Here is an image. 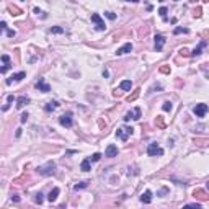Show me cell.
Returning a JSON list of instances; mask_svg holds the SVG:
<instances>
[{"instance_id":"9a60e30c","label":"cell","mask_w":209,"mask_h":209,"mask_svg":"<svg viewBox=\"0 0 209 209\" xmlns=\"http://www.w3.org/2000/svg\"><path fill=\"white\" fill-rule=\"evenodd\" d=\"M150 201H152V191H144L141 195V203H144V204H150Z\"/></svg>"},{"instance_id":"d6a6232c","label":"cell","mask_w":209,"mask_h":209,"mask_svg":"<svg viewBox=\"0 0 209 209\" xmlns=\"http://www.w3.org/2000/svg\"><path fill=\"white\" fill-rule=\"evenodd\" d=\"M180 54L181 56H185V57H188V56H191V52L186 49V47H183V49H180Z\"/></svg>"},{"instance_id":"8d00e7d4","label":"cell","mask_w":209,"mask_h":209,"mask_svg":"<svg viewBox=\"0 0 209 209\" xmlns=\"http://www.w3.org/2000/svg\"><path fill=\"white\" fill-rule=\"evenodd\" d=\"M2 62H4V64H10V57H8L7 54H4V56H2Z\"/></svg>"},{"instance_id":"f546056e","label":"cell","mask_w":209,"mask_h":209,"mask_svg":"<svg viewBox=\"0 0 209 209\" xmlns=\"http://www.w3.org/2000/svg\"><path fill=\"white\" fill-rule=\"evenodd\" d=\"M49 31H51V33H56V34H59V33H64V28H60V26H52Z\"/></svg>"},{"instance_id":"74e56055","label":"cell","mask_w":209,"mask_h":209,"mask_svg":"<svg viewBox=\"0 0 209 209\" xmlns=\"http://www.w3.org/2000/svg\"><path fill=\"white\" fill-rule=\"evenodd\" d=\"M7 34H8V38H15L17 31H15V29H7Z\"/></svg>"},{"instance_id":"d6986e66","label":"cell","mask_w":209,"mask_h":209,"mask_svg":"<svg viewBox=\"0 0 209 209\" xmlns=\"http://www.w3.org/2000/svg\"><path fill=\"white\" fill-rule=\"evenodd\" d=\"M90 162H92V159H85L83 162H82V165H80V170H83V172H90L92 170V167H90Z\"/></svg>"},{"instance_id":"5b68a950","label":"cell","mask_w":209,"mask_h":209,"mask_svg":"<svg viewBox=\"0 0 209 209\" xmlns=\"http://www.w3.org/2000/svg\"><path fill=\"white\" fill-rule=\"evenodd\" d=\"M208 105H204V103H199V105H196L195 108H193V113L196 114L198 118H204L206 113H208Z\"/></svg>"},{"instance_id":"6da1fadb","label":"cell","mask_w":209,"mask_h":209,"mask_svg":"<svg viewBox=\"0 0 209 209\" xmlns=\"http://www.w3.org/2000/svg\"><path fill=\"white\" fill-rule=\"evenodd\" d=\"M54 170H56V163L54 162H47L44 163V165L38 167V173L39 175H43V177H51V175H54Z\"/></svg>"},{"instance_id":"ba28073f","label":"cell","mask_w":209,"mask_h":209,"mask_svg":"<svg viewBox=\"0 0 209 209\" xmlns=\"http://www.w3.org/2000/svg\"><path fill=\"white\" fill-rule=\"evenodd\" d=\"M59 123L64 126V128H72V113H65L59 118Z\"/></svg>"},{"instance_id":"cb8c5ba5","label":"cell","mask_w":209,"mask_h":209,"mask_svg":"<svg viewBox=\"0 0 209 209\" xmlns=\"http://www.w3.org/2000/svg\"><path fill=\"white\" fill-rule=\"evenodd\" d=\"M13 100H15L13 95H8V98H7V105H4V111H7L8 108H10V105L13 103Z\"/></svg>"},{"instance_id":"f907efd6","label":"cell","mask_w":209,"mask_h":209,"mask_svg":"<svg viewBox=\"0 0 209 209\" xmlns=\"http://www.w3.org/2000/svg\"><path fill=\"white\" fill-rule=\"evenodd\" d=\"M175 2H177V0H175Z\"/></svg>"},{"instance_id":"9c48e42d","label":"cell","mask_w":209,"mask_h":209,"mask_svg":"<svg viewBox=\"0 0 209 209\" xmlns=\"http://www.w3.org/2000/svg\"><path fill=\"white\" fill-rule=\"evenodd\" d=\"M25 77H26V72H18V74H13L10 78H7L5 83H7V85H11L13 82H20V80H23Z\"/></svg>"},{"instance_id":"f35d334b","label":"cell","mask_w":209,"mask_h":209,"mask_svg":"<svg viewBox=\"0 0 209 209\" xmlns=\"http://www.w3.org/2000/svg\"><path fill=\"white\" fill-rule=\"evenodd\" d=\"M8 69H10V64H4V67L0 69V72H2V74H5V72H7Z\"/></svg>"},{"instance_id":"c3c4849f","label":"cell","mask_w":209,"mask_h":209,"mask_svg":"<svg viewBox=\"0 0 209 209\" xmlns=\"http://www.w3.org/2000/svg\"><path fill=\"white\" fill-rule=\"evenodd\" d=\"M191 2H193V4H196V2H198V0H191Z\"/></svg>"},{"instance_id":"7c38bea8","label":"cell","mask_w":209,"mask_h":209,"mask_svg":"<svg viewBox=\"0 0 209 209\" xmlns=\"http://www.w3.org/2000/svg\"><path fill=\"white\" fill-rule=\"evenodd\" d=\"M116 155H118V147L113 145V144H110L106 147V150H105V157H110L111 159V157H116Z\"/></svg>"},{"instance_id":"4dcf8cb0","label":"cell","mask_w":209,"mask_h":209,"mask_svg":"<svg viewBox=\"0 0 209 209\" xmlns=\"http://www.w3.org/2000/svg\"><path fill=\"white\" fill-rule=\"evenodd\" d=\"M159 70L162 72V74H170V65H162Z\"/></svg>"},{"instance_id":"7402d4cb","label":"cell","mask_w":209,"mask_h":209,"mask_svg":"<svg viewBox=\"0 0 209 209\" xmlns=\"http://www.w3.org/2000/svg\"><path fill=\"white\" fill-rule=\"evenodd\" d=\"M139 95H141V88H136V90H134V93H132V95H129L126 100H128V101L131 103V101H134V100H137V98H139Z\"/></svg>"},{"instance_id":"681fc988","label":"cell","mask_w":209,"mask_h":209,"mask_svg":"<svg viewBox=\"0 0 209 209\" xmlns=\"http://www.w3.org/2000/svg\"><path fill=\"white\" fill-rule=\"evenodd\" d=\"M203 2H206V4H209V0H203Z\"/></svg>"},{"instance_id":"e0dca14e","label":"cell","mask_w":209,"mask_h":209,"mask_svg":"<svg viewBox=\"0 0 209 209\" xmlns=\"http://www.w3.org/2000/svg\"><path fill=\"white\" fill-rule=\"evenodd\" d=\"M119 88L124 90V92H129V90L132 88V82H131V80H123V82L119 83Z\"/></svg>"},{"instance_id":"44dd1931","label":"cell","mask_w":209,"mask_h":209,"mask_svg":"<svg viewBox=\"0 0 209 209\" xmlns=\"http://www.w3.org/2000/svg\"><path fill=\"white\" fill-rule=\"evenodd\" d=\"M57 106H59V103H57V101H49V103H46L44 110H46V111H54Z\"/></svg>"},{"instance_id":"60d3db41","label":"cell","mask_w":209,"mask_h":209,"mask_svg":"<svg viewBox=\"0 0 209 209\" xmlns=\"http://www.w3.org/2000/svg\"><path fill=\"white\" fill-rule=\"evenodd\" d=\"M203 38H204V39H209V29H206V31H203Z\"/></svg>"},{"instance_id":"ee69618b","label":"cell","mask_w":209,"mask_h":209,"mask_svg":"<svg viewBox=\"0 0 209 209\" xmlns=\"http://www.w3.org/2000/svg\"><path fill=\"white\" fill-rule=\"evenodd\" d=\"M11 199H13L15 203H18V201H20V198H18V196H11Z\"/></svg>"},{"instance_id":"7bdbcfd3","label":"cell","mask_w":209,"mask_h":209,"mask_svg":"<svg viewBox=\"0 0 209 209\" xmlns=\"http://www.w3.org/2000/svg\"><path fill=\"white\" fill-rule=\"evenodd\" d=\"M0 28H2V29H7V23L2 22V23H0Z\"/></svg>"},{"instance_id":"5bb4252c","label":"cell","mask_w":209,"mask_h":209,"mask_svg":"<svg viewBox=\"0 0 209 209\" xmlns=\"http://www.w3.org/2000/svg\"><path fill=\"white\" fill-rule=\"evenodd\" d=\"M29 103V98L26 95H22V96H18V100H17V108L18 110H22L25 105H28Z\"/></svg>"},{"instance_id":"836d02e7","label":"cell","mask_w":209,"mask_h":209,"mask_svg":"<svg viewBox=\"0 0 209 209\" xmlns=\"http://www.w3.org/2000/svg\"><path fill=\"white\" fill-rule=\"evenodd\" d=\"M34 201L38 203V204H41V203H43V195H41V193H38V195H36V198H34Z\"/></svg>"},{"instance_id":"83f0119b","label":"cell","mask_w":209,"mask_h":209,"mask_svg":"<svg viewBox=\"0 0 209 209\" xmlns=\"http://www.w3.org/2000/svg\"><path fill=\"white\" fill-rule=\"evenodd\" d=\"M172 108H173V105H172L170 101H165V103L162 105V110H163V111H172Z\"/></svg>"},{"instance_id":"ac0fdd59","label":"cell","mask_w":209,"mask_h":209,"mask_svg":"<svg viewBox=\"0 0 209 209\" xmlns=\"http://www.w3.org/2000/svg\"><path fill=\"white\" fill-rule=\"evenodd\" d=\"M8 11H10V15H13V17H18V15H22V13H23L22 8L15 7V5H8Z\"/></svg>"},{"instance_id":"52a82bcc","label":"cell","mask_w":209,"mask_h":209,"mask_svg":"<svg viewBox=\"0 0 209 209\" xmlns=\"http://www.w3.org/2000/svg\"><path fill=\"white\" fill-rule=\"evenodd\" d=\"M36 90H39V92H43V93H47V92H51V87H49V83H46V80L44 78H39L38 82H36Z\"/></svg>"},{"instance_id":"d590c367","label":"cell","mask_w":209,"mask_h":209,"mask_svg":"<svg viewBox=\"0 0 209 209\" xmlns=\"http://www.w3.org/2000/svg\"><path fill=\"white\" fill-rule=\"evenodd\" d=\"M26 119H28V113H23V114H22V118H20V123L25 124V123H26Z\"/></svg>"},{"instance_id":"4fadbf2b","label":"cell","mask_w":209,"mask_h":209,"mask_svg":"<svg viewBox=\"0 0 209 209\" xmlns=\"http://www.w3.org/2000/svg\"><path fill=\"white\" fill-rule=\"evenodd\" d=\"M163 44H165V38L162 34H155V51L157 52L163 49Z\"/></svg>"},{"instance_id":"7a4b0ae2","label":"cell","mask_w":209,"mask_h":209,"mask_svg":"<svg viewBox=\"0 0 209 209\" xmlns=\"http://www.w3.org/2000/svg\"><path fill=\"white\" fill-rule=\"evenodd\" d=\"M132 132H134V129H132V128H126V126H123V128L116 129V137L121 139L123 142H126L129 136H132Z\"/></svg>"},{"instance_id":"8992f818","label":"cell","mask_w":209,"mask_h":209,"mask_svg":"<svg viewBox=\"0 0 209 209\" xmlns=\"http://www.w3.org/2000/svg\"><path fill=\"white\" fill-rule=\"evenodd\" d=\"M123 119L126 121V123H128V121H131V119H141V108H134L132 111L126 113Z\"/></svg>"},{"instance_id":"4316f807","label":"cell","mask_w":209,"mask_h":209,"mask_svg":"<svg viewBox=\"0 0 209 209\" xmlns=\"http://www.w3.org/2000/svg\"><path fill=\"white\" fill-rule=\"evenodd\" d=\"M181 33H185V34H186V33H188V28H181V26H178V28L173 29V34H181Z\"/></svg>"},{"instance_id":"603a6c76","label":"cell","mask_w":209,"mask_h":209,"mask_svg":"<svg viewBox=\"0 0 209 209\" xmlns=\"http://www.w3.org/2000/svg\"><path fill=\"white\" fill-rule=\"evenodd\" d=\"M155 126H157V128H160V129L165 128V119H163V116H157L155 118Z\"/></svg>"},{"instance_id":"7dc6e473","label":"cell","mask_w":209,"mask_h":209,"mask_svg":"<svg viewBox=\"0 0 209 209\" xmlns=\"http://www.w3.org/2000/svg\"><path fill=\"white\" fill-rule=\"evenodd\" d=\"M206 77H208V78H209V72H206Z\"/></svg>"},{"instance_id":"ffe728a7","label":"cell","mask_w":209,"mask_h":209,"mask_svg":"<svg viewBox=\"0 0 209 209\" xmlns=\"http://www.w3.org/2000/svg\"><path fill=\"white\" fill-rule=\"evenodd\" d=\"M57 196H59V188H54V190H51L49 196H47V199H49L51 203H54L57 199Z\"/></svg>"},{"instance_id":"bcb514c9","label":"cell","mask_w":209,"mask_h":209,"mask_svg":"<svg viewBox=\"0 0 209 209\" xmlns=\"http://www.w3.org/2000/svg\"><path fill=\"white\" fill-rule=\"evenodd\" d=\"M206 190H208V191H209V181H208V183H206Z\"/></svg>"},{"instance_id":"3957f363","label":"cell","mask_w":209,"mask_h":209,"mask_svg":"<svg viewBox=\"0 0 209 209\" xmlns=\"http://www.w3.org/2000/svg\"><path fill=\"white\" fill-rule=\"evenodd\" d=\"M147 155H150V157H157V155H163V149L160 147L157 142H150L149 144V147H147Z\"/></svg>"},{"instance_id":"1f68e13d","label":"cell","mask_w":209,"mask_h":209,"mask_svg":"<svg viewBox=\"0 0 209 209\" xmlns=\"http://www.w3.org/2000/svg\"><path fill=\"white\" fill-rule=\"evenodd\" d=\"M90 159H92V162H98V160L101 159V154H100V152H96V154H93V155L90 157Z\"/></svg>"},{"instance_id":"f6af8a7d","label":"cell","mask_w":209,"mask_h":209,"mask_svg":"<svg viewBox=\"0 0 209 209\" xmlns=\"http://www.w3.org/2000/svg\"><path fill=\"white\" fill-rule=\"evenodd\" d=\"M124 2H134V4H137L139 0H124Z\"/></svg>"},{"instance_id":"b9f144b4","label":"cell","mask_w":209,"mask_h":209,"mask_svg":"<svg viewBox=\"0 0 209 209\" xmlns=\"http://www.w3.org/2000/svg\"><path fill=\"white\" fill-rule=\"evenodd\" d=\"M113 96H116V98H119V96H121V92H119V90H114V92H113Z\"/></svg>"},{"instance_id":"d4e9b609","label":"cell","mask_w":209,"mask_h":209,"mask_svg":"<svg viewBox=\"0 0 209 209\" xmlns=\"http://www.w3.org/2000/svg\"><path fill=\"white\" fill-rule=\"evenodd\" d=\"M87 186H88V181H82V183H77V185H75L74 190H75V191H78V190H82V188H87Z\"/></svg>"},{"instance_id":"277c9868","label":"cell","mask_w":209,"mask_h":209,"mask_svg":"<svg viewBox=\"0 0 209 209\" xmlns=\"http://www.w3.org/2000/svg\"><path fill=\"white\" fill-rule=\"evenodd\" d=\"M92 22L95 23V28L98 29V31H105V29H106V25H105V22L101 20V17H100L98 13H92Z\"/></svg>"},{"instance_id":"30bf717a","label":"cell","mask_w":209,"mask_h":209,"mask_svg":"<svg viewBox=\"0 0 209 209\" xmlns=\"http://www.w3.org/2000/svg\"><path fill=\"white\" fill-rule=\"evenodd\" d=\"M193 196H195L196 199H199V201H208L209 199V195L204 191V190H199V188H196L195 191H193Z\"/></svg>"},{"instance_id":"ab89813d","label":"cell","mask_w":209,"mask_h":209,"mask_svg":"<svg viewBox=\"0 0 209 209\" xmlns=\"http://www.w3.org/2000/svg\"><path fill=\"white\" fill-rule=\"evenodd\" d=\"M186 206H188V208H196V209L201 208V204H199V203H191V204H186Z\"/></svg>"},{"instance_id":"f1b7e54d","label":"cell","mask_w":209,"mask_h":209,"mask_svg":"<svg viewBox=\"0 0 209 209\" xmlns=\"http://www.w3.org/2000/svg\"><path fill=\"white\" fill-rule=\"evenodd\" d=\"M167 11H168V10H167L165 7H160V8H159V15L163 18V20H165V22H167Z\"/></svg>"},{"instance_id":"2e32d148","label":"cell","mask_w":209,"mask_h":209,"mask_svg":"<svg viewBox=\"0 0 209 209\" xmlns=\"http://www.w3.org/2000/svg\"><path fill=\"white\" fill-rule=\"evenodd\" d=\"M206 44H208V43H206V39H204V41H201V43H199L198 46L195 47V51H193V52H191V56H193V57L199 56V54L203 52V49H204V47H206Z\"/></svg>"},{"instance_id":"8fae6325","label":"cell","mask_w":209,"mask_h":209,"mask_svg":"<svg viewBox=\"0 0 209 209\" xmlns=\"http://www.w3.org/2000/svg\"><path fill=\"white\" fill-rule=\"evenodd\" d=\"M131 51H132V44L126 43L124 46H121V47L116 49V56H123V54H128V52H131Z\"/></svg>"},{"instance_id":"e575fe53","label":"cell","mask_w":209,"mask_h":209,"mask_svg":"<svg viewBox=\"0 0 209 209\" xmlns=\"http://www.w3.org/2000/svg\"><path fill=\"white\" fill-rule=\"evenodd\" d=\"M105 15H106V17L110 18V20H116V15H114L113 11H105Z\"/></svg>"},{"instance_id":"484cf974","label":"cell","mask_w":209,"mask_h":209,"mask_svg":"<svg viewBox=\"0 0 209 209\" xmlns=\"http://www.w3.org/2000/svg\"><path fill=\"white\" fill-rule=\"evenodd\" d=\"M201 15H203V8L201 7H196L195 11H193V17H195V18H201Z\"/></svg>"}]
</instances>
